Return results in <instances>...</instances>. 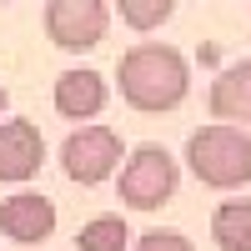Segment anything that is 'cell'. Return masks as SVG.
<instances>
[{"label": "cell", "mask_w": 251, "mask_h": 251, "mask_svg": "<svg viewBox=\"0 0 251 251\" xmlns=\"http://www.w3.org/2000/svg\"><path fill=\"white\" fill-rule=\"evenodd\" d=\"M116 80H121V100L131 111L166 116L191 91V66H186V55L176 46H166V40H141V46H131L121 55Z\"/></svg>", "instance_id": "1"}, {"label": "cell", "mask_w": 251, "mask_h": 251, "mask_svg": "<svg viewBox=\"0 0 251 251\" xmlns=\"http://www.w3.org/2000/svg\"><path fill=\"white\" fill-rule=\"evenodd\" d=\"M186 166L211 191H241L251 181V136L236 126H201L186 141Z\"/></svg>", "instance_id": "2"}, {"label": "cell", "mask_w": 251, "mask_h": 251, "mask_svg": "<svg viewBox=\"0 0 251 251\" xmlns=\"http://www.w3.org/2000/svg\"><path fill=\"white\" fill-rule=\"evenodd\" d=\"M176 181H181L176 156L166 151V146L146 141L121 166V206H131V211H161V206L176 196Z\"/></svg>", "instance_id": "3"}, {"label": "cell", "mask_w": 251, "mask_h": 251, "mask_svg": "<svg viewBox=\"0 0 251 251\" xmlns=\"http://www.w3.org/2000/svg\"><path fill=\"white\" fill-rule=\"evenodd\" d=\"M60 166L75 186H100L121 171V136L111 126H80L60 146Z\"/></svg>", "instance_id": "4"}, {"label": "cell", "mask_w": 251, "mask_h": 251, "mask_svg": "<svg viewBox=\"0 0 251 251\" xmlns=\"http://www.w3.org/2000/svg\"><path fill=\"white\" fill-rule=\"evenodd\" d=\"M111 30V5L106 0H50L46 5V35L60 50H91Z\"/></svg>", "instance_id": "5"}, {"label": "cell", "mask_w": 251, "mask_h": 251, "mask_svg": "<svg viewBox=\"0 0 251 251\" xmlns=\"http://www.w3.org/2000/svg\"><path fill=\"white\" fill-rule=\"evenodd\" d=\"M40 161H46V136H40V126L15 116V121H0V181L10 186H25Z\"/></svg>", "instance_id": "6"}, {"label": "cell", "mask_w": 251, "mask_h": 251, "mask_svg": "<svg viewBox=\"0 0 251 251\" xmlns=\"http://www.w3.org/2000/svg\"><path fill=\"white\" fill-rule=\"evenodd\" d=\"M0 231L20 246H40L55 236V201L40 191H15L0 201Z\"/></svg>", "instance_id": "7"}, {"label": "cell", "mask_w": 251, "mask_h": 251, "mask_svg": "<svg viewBox=\"0 0 251 251\" xmlns=\"http://www.w3.org/2000/svg\"><path fill=\"white\" fill-rule=\"evenodd\" d=\"M50 100H55V116L86 126L91 116L106 111L111 86H106V75H100V71H66V75H55V96H50Z\"/></svg>", "instance_id": "8"}, {"label": "cell", "mask_w": 251, "mask_h": 251, "mask_svg": "<svg viewBox=\"0 0 251 251\" xmlns=\"http://www.w3.org/2000/svg\"><path fill=\"white\" fill-rule=\"evenodd\" d=\"M216 126H236V131H251V60H236L211 80V96H206Z\"/></svg>", "instance_id": "9"}, {"label": "cell", "mask_w": 251, "mask_h": 251, "mask_svg": "<svg viewBox=\"0 0 251 251\" xmlns=\"http://www.w3.org/2000/svg\"><path fill=\"white\" fill-rule=\"evenodd\" d=\"M211 236L221 251H251V201L231 196L211 211Z\"/></svg>", "instance_id": "10"}, {"label": "cell", "mask_w": 251, "mask_h": 251, "mask_svg": "<svg viewBox=\"0 0 251 251\" xmlns=\"http://www.w3.org/2000/svg\"><path fill=\"white\" fill-rule=\"evenodd\" d=\"M126 241H131L126 216H91V221L75 231V246H80V251H126Z\"/></svg>", "instance_id": "11"}, {"label": "cell", "mask_w": 251, "mask_h": 251, "mask_svg": "<svg viewBox=\"0 0 251 251\" xmlns=\"http://www.w3.org/2000/svg\"><path fill=\"white\" fill-rule=\"evenodd\" d=\"M111 15H121L131 30H141V35H146V30H161L166 20L176 15V5H171V0H121Z\"/></svg>", "instance_id": "12"}, {"label": "cell", "mask_w": 251, "mask_h": 251, "mask_svg": "<svg viewBox=\"0 0 251 251\" xmlns=\"http://www.w3.org/2000/svg\"><path fill=\"white\" fill-rule=\"evenodd\" d=\"M131 251H196V246H191V236L171 231V226H156V231H141V241Z\"/></svg>", "instance_id": "13"}, {"label": "cell", "mask_w": 251, "mask_h": 251, "mask_svg": "<svg viewBox=\"0 0 251 251\" xmlns=\"http://www.w3.org/2000/svg\"><path fill=\"white\" fill-rule=\"evenodd\" d=\"M5 106H10V91H5V86H0V116H5Z\"/></svg>", "instance_id": "14"}]
</instances>
